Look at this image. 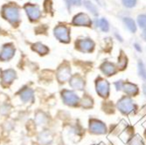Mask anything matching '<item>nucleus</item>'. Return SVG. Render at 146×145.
I'll return each mask as SVG.
<instances>
[{
    "instance_id": "6e6552de",
    "label": "nucleus",
    "mask_w": 146,
    "mask_h": 145,
    "mask_svg": "<svg viewBox=\"0 0 146 145\" xmlns=\"http://www.w3.org/2000/svg\"><path fill=\"white\" fill-rule=\"evenodd\" d=\"M76 45L81 51L87 52H92L95 47V43L88 38L80 39V40H78V42H76Z\"/></svg>"
},
{
    "instance_id": "423d86ee",
    "label": "nucleus",
    "mask_w": 146,
    "mask_h": 145,
    "mask_svg": "<svg viewBox=\"0 0 146 145\" xmlns=\"http://www.w3.org/2000/svg\"><path fill=\"white\" fill-rule=\"evenodd\" d=\"M25 10L31 20H37L41 16L40 11H39L38 7L36 5H33L31 4H26L25 5Z\"/></svg>"
},
{
    "instance_id": "2eb2a0df",
    "label": "nucleus",
    "mask_w": 146,
    "mask_h": 145,
    "mask_svg": "<svg viewBox=\"0 0 146 145\" xmlns=\"http://www.w3.org/2000/svg\"><path fill=\"white\" fill-rule=\"evenodd\" d=\"M33 49L36 52H39L40 54H45L48 52V49L44 45H42L41 43H36L35 45H33Z\"/></svg>"
},
{
    "instance_id": "cd10ccee",
    "label": "nucleus",
    "mask_w": 146,
    "mask_h": 145,
    "mask_svg": "<svg viewBox=\"0 0 146 145\" xmlns=\"http://www.w3.org/2000/svg\"><path fill=\"white\" fill-rule=\"evenodd\" d=\"M70 1L74 5H81V0H70Z\"/></svg>"
},
{
    "instance_id": "6ab92c4d",
    "label": "nucleus",
    "mask_w": 146,
    "mask_h": 145,
    "mask_svg": "<svg viewBox=\"0 0 146 145\" xmlns=\"http://www.w3.org/2000/svg\"><path fill=\"white\" fill-rule=\"evenodd\" d=\"M127 57L124 54H121V56L118 59V68H120L121 69H124L127 66Z\"/></svg>"
},
{
    "instance_id": "f257e3e1",
    "label": "nucleus",
    "mask_w": 146,
    "mask_h": 145,
    "mask_svg": "<svg viewBox=\"0 0 146 145\" xmlns=\"http://www.w3.org/2000/svg\"><path fill=\"white\" fill-rule=\"evenodd\" d=\"M117 108L123 115H129L136 109V105L130 98L123 96L120 99V101H118Z\"/></svg>"
},
{
    "instance_id": "a211bd4d",
    "label": "nucleus",
    "mask_w": 146,
    "mask_h": 145,
    "mask_svg": "<svg viewBox=\"0 0 146 145\" xmlns=\"http://www.w3.org/2000/svg\"><path fill=\"white\" fill-rule=\"evenodd\" d=\"M84 5H85V7L89 11H91L93 14L94 15H97V11H96V6L93 5L90 1H88V0H85L84 1Z\"/></svg>"
},
{
    "instance_id": "9b49d317",
    "label": "nucleus",
    "mask_w": 146,
    "mask_h": 145,
    "mask_svg": "<svg viewBox=\"0 0 146 145\" xmlns=\"http://www.w3.org/2000/svg\"><path fill=\"white\" fill-rule=\"evenodd\" d=\"M62 97H64L65 102L68 105H71V106L75 105L79 101L78 96L74 93L70 91H67V90H65L64 93H62Z\"/></svg>"
},
{
    "instance_id": "dca6fc26",
    "label": "nucleus",
    "mask_w": 146,
    "mask_h": 145,
    "mask_svg": "<svg viewBox=\"0 0 146 145\" xmlns=\"http://www.w3.org/2000/svg\"><path fill=\"white\" fill-rule=\"evenodd\" d=\"M138 73L139 75L143 79V80L146 81V68L144 67V64L143 63L142 60H139L138 61Z\"/></svg>"
},
{
    "instance_id": "aec40b11",
    "label": "nucleus",
    "mask_w": 146,
    "mask_h": 145,
    "mask_svg": "<svg viewBox=\"0 0 146 145\" xmlns=\"http://www.w3.org/2000/svg\"><path fill=\"white\" fill-rule=\"evenodd\" d=\"M137 23L143 29L146 30V15H140L137 17Z\"/></svg>"
},
{
    "instance_id": "f8f14e48",
    "label": "nucleus",
    "mask_w": 146,
    "mask_h": 145,
    "mask_svg": "<svg viewBox=\"0 0 146 145\" xmlns=\"http://www.w3.org/2000/svg\"><path fill=\"white\" fill-rule=\"evenodd\" d=\"M14 48L11 45H5L3 47V50L1 52V55H0V58L2 60H9L11 59L13 54H14Z\"/></svg>"
},
{
    "instance_id": "9d476101",
    "label": "nucleus",
    "mask_w": 146,
    "mask_h": 145,
    "mask_svg": "<svg viewBox=\"0 0 146 145\" xmlns=\"http://www.w3.org/2000/svg\"><path fill=\"white\" fill-rule=\"evenodd\" d=\"M122 90H123L125 94H127L128 95H130V96H136L139 93V89H138L137 86H136L133 83H130V82H124Z\"/></svg>"
},
{
    "instance_id": "a878e982",
    "label": "nucleus",
    "mask_w": 146,
    "mask_h": 145,
    "mask_svg": "<svg viewBox=\"0 0 146 145\" xmlns=\"http://www.w3.org/2000/svg\"><path fill=\"white\" fill-rule=\"evenodd\" d=\"M123 81H118L117 82H115L114 84H115V88H116V90L117 91H119V90H122L123 89Z\"/></svg>"
},
{
    "instance_id": "f03ea898",
    "label": "nucleus",
    "mask_w": 146,
    "mask_h": 145,
    "mask_svg": "<svg viewBox=\"0 0 146 145\" xmlns=\"http://www.w3.org/2000/svg\"><path fill=\"white\" fill-rule=\"evenodd\" d=\"M3 15L11 23H16L19 20V9L13 5H5L3 8Z\"/></svg>"
},
{
    "instance_id": "20e7f679",
    "label": "nucleus",
    "mask_w": 146,
    "mask_h": 145,
    "mask_svg": "<svg viewBox=\"0 0 146 145\" xmlns=\"http://www.w3.org/2000/svg\"><path fill=\"white\" fill-rule=\"evenodd\" d=\"M54 35L55 37L60 39L62 42L68 43L70 40L69 37V30L65 25H58L54 29Z\"/></svg>"
},
{
    "instance_id": "7c9ffc66",
    "label": "nucleus",
    "mask_w": 146,
    "mask_h": 145,
    "mask_svg": "<svg viewBox=\"0 0 146 145\" xmlns=\"http://www.w3.org/2000/svg\"><path fill=\"white\" fill-rule=\"evenodd\" d=\"M143 92H144V94L146 95V85H143Z\"/></svg>"
},
{
    "instance_id": "39448f33",
    "label": "nucleus",
    "mask_w": 146,
    "mask_h": 145,
    "mask_svg": "<svg viewBox=\"0 0 146 145\" xmlns=\"http://www.w3.org/2000/svg\"><path fill=\"white\" fill-rule=\"evenodd\" d=\"M89 128L90 131L94 134H105L107 132V128H106V125L102 122L101 121L98 120H91L90 121V124H89Z\"/></svg>"
},
{
    "instance_id": "393cba45",
    "label": "nucleus",
    "mask_w": 146,
    "mask_h": 145,
    "mask_svg": "<svg viewBox=\"0 0 146 145\" xmlns=\"http://www.w3.org/2000/svg\"><path fill=\"white\" fill-rule=\"evenodd\" d=\"M44 7L46 12H49L52 11V2L51 0H46L45 4H44Z\"/></svg>"
},
{
    "instance_id": "c756f323",
    "label": "nucleus",
    "mask_w": 146,
    "mask_h": 145,
    "mask_svg": "<svg viewBox=\"0 0 146 145\" xmlns=\"http://www.w3.org/2000/svg\"><path fill=\"white\" fill-rule=\"evenodd\" d=\"M135 48H136L138 52H141V51H142V49H141V47L139 46L138 44H135Z\"/></svg>"
},
{
    "instance_id": "4be33fe9",
    "label": "nucleus",
    "mask_w": 146,
    "mask_h": 145,
    "mask_svg": "<svg viewBox=\"0 0 146 145\" xmlns=\"http://www.w3.org/2000/svg\"><path fill=\"white\" fill-rule=\"evenodd\" d=\"M6 73H7V74L8 75H6L5 74V73H4V81H8V82H11V81H12V79H13V77H15V73L14 72H12L11 70H9V71H6Z\"/></svg>"
},
{
    "instance_id": "2f4dec72",
    "label": "nucleus",
    "mask_w": 146,
    "mask_h": 145,
    "mask_svg": "<svg viewBox=\"0 0 146 145\" xmlns=\"http://www.w3.org/2000/svg\"><path fill=\"white\" fill-rule=\"evenodd\" d=\"M96 1H97V2H99V0H96Z\"/></svg>"
},
{
    "instance_id": "bb28decb",
    "label": "nucleus",
    "mask_w": 146,
    "mask_h": 145,
    "mask_svg": "<svg viewBox=\"0 0 146 145\" xmlns=\"http://www.w3.org/2000/svg\"><path fill=\"white\" fill-rule=\"evenodd\" d=\"M137 138H135L134 140H132V143L134 145H143V142L142 141V139L138 136H136Z\"/></svg>"
},
{
    "instance_id": "4468645a",
    "label": "nucleus",
    "mask_w": 146,
    "mask_h": 145,
    "mask_svg": "<svg viewBox=\"0 0 146 145\" xmlns=\"http://www.w3.org/2000/svg\"><path fill=\"white\" fill-rule=\"evenodd\" d=\"M123 22L125 23L127 28L131 32H135L137 31V25L134 22L133 19H131L130 18H124Z\"/></svg>"
},
{
    "instance_id": "412c9836",
    "label": "nucleus",
    "mask_w": 146,
    "mask_h": 145,
    "mask_svg": "<svg viewBox=\"0 0 146 145\" xmlns=\"http://www.w3.org/2000/svg\"><path fill=\"white\" fill-rule=\"evenodd\" d=\"M21 97H22L23 101H29L33 97L32 91L31 90H24L21 94Z\"/></svg>"
},
{
    "instance_id": "f3484780",
    "label": "nucleus",
    "mask_w": 146,
    "mask_h": 145,
    "mask_svg": "<svg viewBox=\"0 0 146 145\" xmlns=\"http://www.w3.org/2000/svg\"><path fill=\"white\" fill-rule=\"evenodd\" d=\"M97 24H99V27L102 29V31H103V32H108V31H109V29H110V25H109L108 21L106 20L105 19H101L97 22Z\"/></svg>"
},
{
    "instance_id": "b1692460",
    "label": "nucleus",
    "mask_w": 146,
    "mask_h": 145,
    "mask_svg": "<svg viewBox=\"0 0 146 145\" xmlns=\"http://www.w3.org/2000/svg\"><path fill=\"white\" fill-rule=\"evenodd\" d=\"M123 4L128 8L134 7L137 4V0H123Z\"/></svg>"
},
{
    "instance_id": "c85d7f7f",
    "label": "nucleus",
    "mask_w": 146,
    "mask_h": 145,
    "mask_svg": "<svg viewBox=\"0 0 146 145\" xmlns=\"http://www.w3.org/2000/svg\"><path fill=\"white\" fill-rule=\"evenodd\" d=\"M142 38L146 41V30H144V31L143 32V33H142Z\"/></svg>"
},
{
    "instance_id": "5701e85b",
    "label": "nucleus",
    "mask_w": 146,
    "mask_h": 145,
    "mask_svg": "<svg viewBox=\"0 0 146 145\" xmlns=\"http://www.w3.org/2000/svg\"><path fill=\"white\" fill-rule=\"evenodd\" d=\"M62 76V79L61 80H66V79H68V76H69V69L68 68H63V69H60V71L59 72V78Z\"/></svg>"
},
{
    "instance_id": "ddd939ff",
    "label": "nucleus",
    "mask_w": 146,
    "mask_h": 145,
    "mask_svg": "<svg viewBox=\"0 0 146 145\" xmlns=\"http://www.w3.org/2000/svg\"><path fill=\"white\" fill-rule=\"evenodd\" d=\"M71 85L73 87L76 88V89H82V87L85 86V83L84 81L82 80L81 77H77V76H74L72 81H71Z\"/></svg>"
},
{
    "instance_id": "7ed1b4c3",
    "label": "nucleus",
    "mask_w": 146,
    "mask_h": 145,
    "mask_svg": "<svg viewBox=\"0 0 146 145\" xmlns=\"http://www.w3.org/2000/svg\"><path fill=\"white\" fill-rule=\"evenodd\" d=\"M96 91L97 93L99 94L100 96L102 97H108L110 95V84L109 82L104 80V79L99 78L98 80L96 81Z\"/></svg>"
},
{
    "instance_id": "1a4fd4ad",
    "label": "nucleus",
    "mask_w": 146,
    "mask_h": 145,
    "mask_svg": "<svg viewBox=\"0 0 146 145\" xmlns=\"http://www.w3.org/2000/svg\"><path fill=\"white\" fill-rule=\"evenodd\" d=\"M101 70L102 72L106 74L107 76H111V75H114L117 73L118 69L115 66L111 63V62H109V61H106L104 62L102 66H101Z\"/></svg>"
},
{
    "instance_id": "0eeeda50",
    "label": "nucleus",
    "mask_w": 146,
    "mask_h": 145,
    "mask_svg": "<svg viewBox=\"0 0 146 145\" xmlns=\"http://www.w3.org/2000/svg\"><path fill=\"white\" fill-rule=\"evenodd\" d=\"M73 24L75 25H82V26H90L92 24L91 19L85 13H79L73 19Z\"/></svg>"
}]
</instances>
